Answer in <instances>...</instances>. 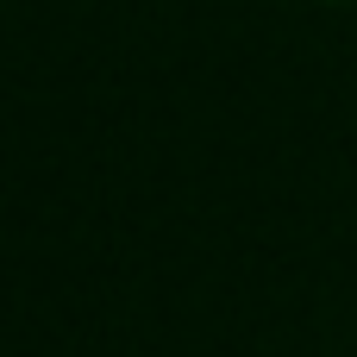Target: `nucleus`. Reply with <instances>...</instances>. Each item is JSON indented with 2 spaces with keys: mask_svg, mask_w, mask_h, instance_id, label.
Returning a JSON list of instances; mask_svg holds the SVG:
<instances>
[{
  "mask_svg": "<svg viewBox=\"0 0 357 357\" xmlns=\"http://www.w3.org/2000/svg\"><path fill=\"white\" fill-rule=\"evenodd\" d=\"M326 6H345V0H326ZM351 6H357V0H351Z\"/></svg>",
  "mask_w": 357,
  "mask_h": 357,
  "instance_id": "nucleus-1",
  "label": "nucleus"
}]
</instances>
